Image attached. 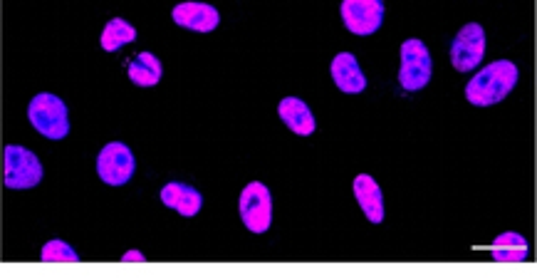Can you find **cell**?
<instances>
[{"instance_id": "obj_3", "label": "cell", "mask_w": 537, "mask_h": 280, "mask_svg": "<svg viewBox=\"0 0 537 280\" xmlns=\"http://www.w3.org/2000/svg\"><path fill=\"white\" fill-rule=\"evenodd\" d=\"M43 181V164L30 149L8 144L3 152V184L8 189H33Z\"/></svg>"}, {"instance_id": "obj_6", "label": "cell", "mask_w": 537, "mask_h": 280, "mask_svg": "<svg viewBox=\"0 0 537 280\" xmlns=\"http://www.w3.org/2000/svg\"><path fill=\"white\" fill-rule=\"evenodd\" d=\"M486 57V30L481 23H466L451 43V62L458 72H471Z\"/></svg>"}, {"instance_id": "obj_17", "label": "cell", "mask_w": 537, "mask_h": 280, "mask_svg": "<svg viewBox=\"0 0 537 280\" xmlns=\"http://www.w3.org/2000/svg\"><path fill=\"white\" fill-rule=\"evenodd\" d=\"M40 261H48V263H57V261H80V256H77L75 248L70 246V243L60 241V238H52L43 246V251H40Z\"/></svg>"}, {"instance_id": "obj_1", "label": "cell", "mask_w": 537, "mask_h": 280, "mask_svg": "<svg viewBox=\"0 0 537 280\" xmlns=\"http://www.w3.org/2000/svg\"><path fill=\"white\" fill-rule=\"evenodd\" d=\"M518 67L510 60L490 62L466 85V100L476 107H490L503 102L518 85Z\"/></svg>"}, {"instance_id": "obj_9", "label": "cell", "mask_w": 537, "mask_h": 280, "mask_svg": "<svg viewBox=\"0 0 537 280\" xmlns=\"http://www.w3.org/2000/svg\"><path fill=\"white\" fill-rule=\"evenodd\" d=\"M171 18H174L176 25L186 30H194V33H211V30L218 28L221 23V15L213 5L208 3H198V0H186V3H179L174 10H171Z\"/></svg>"}, {"instance_id": "obj_15", "label": "cell", "mask_w": 537, "mask_h": 280, "mask_svg": "<svg viewBox=\"0 0 537 280\" xmlns=\"http://www.w3.org/2000/svg\"><path fill=\"white\" fill-rule=\"evenodd\" d=\"M161 75H164V67H161V60L154 53H139L129 62V80L137 87L159 85Z\"/></svg>"}, {"instance_id": "obj_8", "label": "cell", "mask_w": 537, "mask_h": 280, "mask_svg": "<svg viewBox=\"0 0 537 280\" xmlns=\"http://www.w3.org/2000/svg\"><path fill=\"white\" fill-rule=\"evenodd\" d=\"M342 20L349 33L372 35L382 28V0H342Z\"/></svg>"}, {"instance_id": "obj_18", "label": "cell", "mask_w": 537, "mask_h": 280, "mask_svg": "<svg viewBox=\"0 0 537 280\" xmlns=\"http://www.w3.org/2000/svg\"><path fill=\"white\" fill-rule=\"evenodd\" d=\"M122 261H147V256L142 251H127L122 256Z\"/></svg>"}, {"instance_id": "obj_16", "label": "cell", "mask_w": 537, "mask_h": 280, "mask_svg": "<svg viewBox=\"0 0 537 280\" xmlns=\"http://www.w3.org/2000/svg\"><path fill=\"white\" fill-rule=\"evenodd\" d=\"M137 40V28L132 23H127L124 18H112L102 30V38H99V45H102L104 53H117L124 45L134 43Z\"/></svg>"}, {"instance_id": "obj_7", "label": "cell", "mask_w": 537, "mask_h": 280, "mask_svg": "<svg viewBox=\"0 0 537 280\" xmlns=\"http://www.w3.org/2000/svg\"><path fill=\"white\" fill-rule=\"evenodd\" d=\"M137 162H134L132 149L124 142H109L97 154V174L104 184L124 186L134 176Z\"/></svg>"}, {"instance_id": "obj_10", "label": "cell", "mask_w": 537, "mask_h": 280, "mask_svg": "<svg viewBox=\"0 0 537 280\" xmlns=\"http://www.w3.org/2000/svg\"><path fill=\"white\" fill-rule=\"evenodd\" d=\"M332 80H335V85L340 87L342 92H347V95H359V92H364V87H367V77H364V72L359 70V62L357 57L352 53H340L332 60Z\"/></svg>"}, {"instance_id": "obj_13", "label": "cell", "mask_w": 537, "mask_h": 280, "mask_svg": "<svg viewBox=\"0 0 537 280\" xmlns=\"http://www.w3.org/2000/svg\"><path fill=\"white\" fill-rule=\"evenodd\" d=\"M278 114L285 124L290 127V132L300 134V137H307V134L315 132V117H312L310 107L300 100V97H285L280 100Z\"/></svg>"}, {"instance_id": "obj_12", "label": "cell", "mask_w": 537, "mask_h": 280, "mask_svg": "<svg viewBox=\"0 0 537 280\" xmlns=\"http://www.w3.org/2000/svg\"><path fill=\"white\" fill-rule=\"evenodd\" d=\"M354 196H357L359 206H362L364 216H367L372 224H382L384 221V199L382 189H379L377 181L369 174H359L354 179Z\"/></svg>"}, {"instance_id": "obj_4", "label": "cell", "mask_w": 537, "mask_h": 280, "mask_svg": "<svg viewBox=\"0 0 537 280\" xmlns=\"http://www.w3.org/2000/svg\"><path fill=\"white\" fill-rule=\"evenodd\" d=\"M431 80V55L419 38H409L401 43V67L399 85L406 92H419Z\"/></svg>"}, {"instance_id": "obj_14", "label": "cell", "mask_w": 537, "mask_h": 280, "mask_svg": "<svg viewBox=\"0 0 537 280\" xmlns=\"http://www.w3.org/2000/svg\"><path fill=\"white\" fill-rule=\"evenodd\" d=\"M490 256L498 263H520L528 258V241H525V236H520V233L505 231L493 241Z\"/></svg>"}, {"instance_id": "obj_2", "label": "cell", "mask_w": 537, "mask_h": 280, "mask_svg": "<svg viewBox=\"0 0 537 280\" xmlns=\"http://www.w3.org/2000/svg\"><path fill=\"white\" fill-rule=\"evenodd\" d=\"M28 119L48 139H65L70 134V112L67 105L57 95L50 92H40L30 100L28 105Z\"/></svg>"}, {"instance_id": "obj_5", "label": "cell", "mask_w": 537, "mask_h": 280, "mask_svg": "<svg viewBox=\"0 0 537 280\" xmlns=\"http://www.w3.org/2000/svg\"><path fill=\"white\" fill-rule=\"evenodd\" d=\"M241 219L250 233H265L273 224V196L263 181H250L241 191Z\"/></svg>"}, {"instance_id": "obj_11", "label": "cell", "mask_w": 537, "mask_h": 280, "mask_svg": "<svg viewBox=\"0 0 537 280\" xmlns=\"http://www.w3.org/2000/svg\"><path fill=\"white\" fill-rule=\"evenodd\" d=\"M161 204L179 211L181 216H196L203 206V196L194 186L171 181V184H166L164 189H161Z\"/></svg>"}]
</instances>
